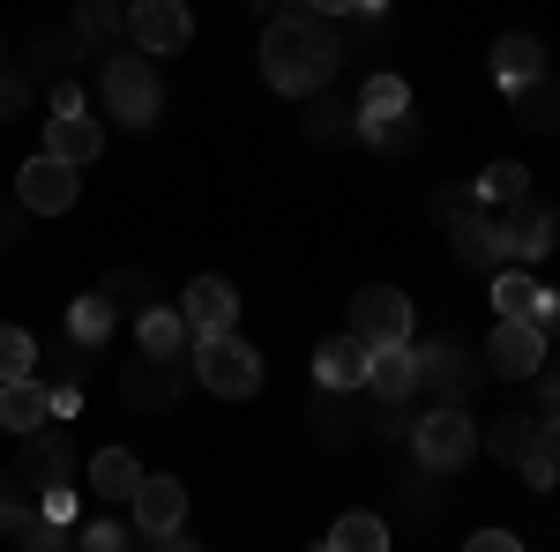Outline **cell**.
<instances>
[{"label":"cell","mask_w":560,"mask_h":552,"mask_svg":"<svg viewBox=\"0 0 560 552\" xmlns=\"http://www.w3.org/2000/svg\"><path fill=\"white\" fill-rule=\"evenodd\" d=\"M128 545H142V530H135V522H120V508L75 530V552H128Z\"/></svg>","instance_id":"31"},{"label":"cell","mask_w":560,"mask_h":552,"mask_svg":"<svg viewBox=\"0 0 560 552\" xmlns=\"http://www.w3.org/2000/svg\"><path fill=\"white\" fill-rule=\"evenodd\" d=\"M187 366H195V381L210 388V396H224V403H247V396L261 388V359H255V343H240V329L195 337Z\"/></svg>","instance_id":"3"},{"label":"cell","mask_w":560,"mask_h":552,"mask_svg":"<svg viewBox=\"0 0 560 552\" xmlns=\"http://www.w3.org/2000/svg\"><path fill=\"white\" fill-rule=\"evenodd\" d=\"M448 247H456V261H464L471 277H493V269H509V224L471 210V216L448 224Z\"/></svg>","instance_id":"11"},{"label":"cell","mask_w":560,"mask_h":552,"mask_svg":"<svg viewBox=\"0 0 560 552\" xmlns=\"http://www.w3.org/2000/svg\"><path fill=\"white\" fill-rule=\"evenodd\" d=\"M359 142H374L382 157H411L427 134H419V120H411V113H388V120H366V128H359Z\"/></svg>","instance_id":"30"},{"label":"cell","mask_w":560,"mask_h":552,"mask_svg":"<svg viewBox=\"0 0 560 552\" xmlns=\"http://www.w3.org/2000/svg\"><path fill=\"white\" fill-rule=\"evenodd\" d=\"M179 314H187L195 337H224V329H240V292L224 277H195L187 298H179Z\"/></svg>","instance_id":"14"},{"label":"cell","mask_w":560,"mask_h":552,"mask_svg":"<svg viewBox=\"0 0 560 552\" xmlns=\"http://www.w3.org/2000/svg\"><path fill=\"white\" fill-rule=\"evenodd\" d=\"M135 343H142L150 359H187V351H195V329H187L179 306H142V314H135Z\"/></svg>","instance_id":"19"},{"label":"cell","mask_w":560,"mask_h":552,"mask_svg":"<svg viewBox=\"0 0 560 552\" xmlns=\"http://www.w3.org/2000/svg\"><path fill=\"white\" fill-rule=\"evenodd\" d=\"M538 381H546V419H560V366H538Z\"/></svg>","instance_id":"46"},{"label":"cell","mask_w":560,"mask_h":552,"mask_svg":"<svg viewBox=\"0 0 560 552\" xmlns=\"http://www.w3.org/2000/svg\"><path fill=\"white\" fill-rule=\"evenodd\" d=\"M128 38L135 52H179L195 38V15L187 0H128Z\"/></svg>","instance_id":"9"},{"label":"cell","mask_w":560,"mask_h":552,"mask_svg":"<svg viewBox=\"0 0 560 552\" xmlns=\"http://www.w3.org/2000/svg\"><path fill=\"white\" fill-rule=\"evenodd\" d=\"M306 8H314V15H329V23H345V15L359 8V0H306Z\"/></svg>","instance_id":"47"},{"label":"cell","mask_w":560,"mask_h":552,"mask_svg":"<svg viewBox=\"0 0 560 552\" xmlns=\"http://www.w3.org/2000/svg\"><path fill=\"white\" fill-rule=\"evenodd\" d=\"M31 105V75H15V68H0V120H15Z\"/></svg>","instance_id":"39"},{"label":"cell","mask_w":560,"mask_h":552,"mask_svg":"<svg viewBox=\"0 0 560 552\" xmlns=\"http://www.w3.org/2000/svg\"><path fill=\"white\" fill-rule=\"evenodd\" d=\"M247 8H255V15H261V23H277V15H300V8H306V0H247Z\"/></svg>","instance_id":"44"},{"label":"cell","mask_w":560,"mask_h":552,"mask_svg":"<svg viewBox=\"0 0 560 552\" xmlns=\"http://www.w3.org/2000/svg\"><path fill=\"white\" fill-rule=\"evenodd\" d=\"M388 113H411V90L396 83V75H374V83L359 90V128L366 120H388Z\"/></svg>","instance_id":"35"},{"label":"cell","mask_w":560,"mask_h":552,"mask_svg":"<svg viewBox=\"0 0 560 552\" xmlns=\"http://www.w3.org/2000/svg\"><path fill=\"white\" fill-rule=\"evenodd\" d=\"M23 202H0V255H8V247H15V239H23Z\"/></svg>","instance_id":"40"},{"label":"cell","mask_w":560,"mask_h":552,"mask_svg":"<svg viewBox=\"0 0 560 552\" xmlns=\"http://www.w3.org/2000/svg\"><path fill=\"white\" fill-rule=\"evenodd\" d=\"M135 493H142V463H135L128 448H97L90 456V501H105V508H135Z\"/></svg>","instance_id":"17"},{"label":"cell","mask_w":560,"mask_h":552,"mask_svg":"<svg viewBox=\"0 0 560 552\" xmlns=\"http://www.w3.org/2000/svg\"><path fill=\"white\" fill-rule=\"evenodd\" d=\"M546 343L553 337H546L538 321H501V329L486 337V366H493L501 381H530V374L546 366Z\"/></svg>","instance_id":"10"},{"label":"cell","mask_w":560,"mask_h":552,"mask_svg":"<svg viewBox=\"0 0 560 552\" xmlns=\"http://www.w3.org/2000/svg\"><path fill=\"white\" fill-rule=\"evenodd\" d=\"M546 68H553V60H546V45L523 38V31H509V38L493 45V83H501V90L530 83V75H546Z\"/></svg>","instance_id":"23"},{"label":"cell","mask_w":560,"mask_h":552,"mask_svg":"<svg viewBox=\"0 0 560 552\" xmlns=\"http://www.w3.org/2000/svg\"><path fill=\"white\" fill-rule=\"evenodd\" d=\"M105 113L120 120V128H150L158 113H165V90H158V68H150V52H105Z\"/></svg>","instance_id":"2"},{"label":"cell","mask_w":560,"mask_h":552,"mask_svg":"<svg viewBox=\"0 0 560 552\" xmlns=\"http://www.w3.org/2000/svg\"><path fill=\"white\" fill-rule=\"evenodd\" d=\"M411 448H419V470H464L478 456V425L464 419V403H433L411 425Z\"/></svg>","instance_id":"5"},{"label":"cell","mask_w":560,"mask_h":552,"mask_svg":"<svg viewBox=\"0 0 560 552\" xmlns=\"http://www.w3.org/2000/svg\"><path fill=\"white\" fill-rule=\"evenodd\" d=\"M538 329H546V337H560V292L538 298Z\"/></svg>","instance_id":"45"},{"label":"cell","mask_w":560,"mask_h":552,"mask_svg":"<svg viewBox=\"0 0 560 552\" xmlns=\"http://www.w3.org/2000/svg\"><path fill=\"white\" fill-rule=\"evenodd\" d=\"M135 530H142V545H187V530H179V515H187V485L179 478H142V493H135Z\"/></svg>","instance_id":"7"},{"label":"cell","mask_w":560,"mask_h":552,"mask_svg":"<svg viewBox=\"0 0 560 552\" xmlns=\"http://www.w3.org/2000/svg\"><path fill=\"white\" fill-rule=\"evenodd\" d=\"M113 321H120V306H113L105 292H83L75 306H68V337H75V343H105V337H113Z\"/></svg>","instance_id":"29"},{"label":"cell","mask_w":560,"mask_h":552,"mask_svg":"<svg viewBox=\"0 0 560 552\" xmlns=\"http://www.w3.org/2000/svg\"><path fill=\"white\" fill-rule=\"evenodd\" d=\"M97 292L113 298L120 314H142V306H158V284H150V269H113V277H105Z\"/></svg>","instance_id":"33"},{"label":"cell","mask_w":560,"mask_h":552,"mask_svg":"<svg viewBox=\"0 0 560 552\" xmlns=\"http://www.w3.org/2000/svg\"><path fill=\"white\" fill-rule=\"evenodd\" d=\"M351 329L366 343H404L411 337V298L396 292V284H366V292L351 298Z\"/></svg>","instance_id":"12"},{"label":"cell","mask_w":560,"mask_h":552,"mask_svg":"<svg viewBox=\"0 0 560 552\" xmlns=\"http://www.w3.org/2000/svg\"><path fill=\"white\" fill-rule=\"evenodd\" d=\"M359 396H366V388H359ZM306 425L337 448V441H359L366 411H351V388H322V396H314V411H306Z\"/></svg>","instance_id":"24"},{"label":"cell","mask_w":560,"mask_h":552,"mask_svg":"<svg viewBox=\"0 0 560 552\" xmlns=\"http://www.w3.org/2000/svg\"><path fill=\"white\" fill-rule=\"evenodd\" d=\"M45 150L68 157V165H90V157L105 150V128H97L90 113H52V120H45Z\"/></svg>","instance_id":"21"},{"label":"cell","mask_w":560,"mask_h":552,"mask_svg":"<svg viewBox=\"0 0 560 552\" xmlns=\"http://www.w3.org/2000/svg\"><path fill=\"white\" fill-rule=\"evenodd\" d=\"M509 261H546L553 255V232H560V216L553 202H538V195H523V202H509Z\"/></svg>","instance_id":"13"},{"label":"cell","mask_w":560,"mask_h":552,"mask_svg":"<svg viewBox=\"0 0 560 552\" xmlns=\"http://www.w3.org/2000/svg\"><path fill=\"white\" fill-rule=\"evenodd\" d=\"M75 172L83 165H68V157H31V165L15 172V202L23 210H38V216H60V210H75Z\"/></svg>","instance_id":"8"},{"label":"cell","mask_w":560,"mask_h":552,"mask_svg":"<svg viewBox=\"0 0 560 552\" xmlns=\"http://www.w3.org/2000/svg\"><path fill=\"white\" fill-rule=\"evenodd\" d=\"M366 359H374V343L359 337V329H345V337H329L322 351H314V381L322 388H366Z\"/></svg>","instance_id":"16"},{"label":"cell","mask_w":560,"mask_h":552,"mask_svg":"<svg viewBox=\"0 0 560 552\" xmlns=\"http://www.w3.org/2000/svg\"><path fill=\"white\" fill-rule=\"evenodd\" d=\"M75 31H83L90 52H105L113 38H128V8H120V0H83V8H75Z\"/></svg>","instance_id":"27"},{"label":"cell","mask_w":560,"mask_h":552,"mask_svg":"<svg viewBox=\"0 0 560 552\" xmlns=\"http://www.w3.org/2000/svg\"><path fill=\"white\" fill-rule=\"evenodd\" d=\"M52 113H83V90L68 83V75H60V83H52Z\"/></svg>","instance_id":"43"},{"label":"cell","mask_w":560,"mask_h":552,"mask_svg":"<svg viewBox=\"0 0 560 552\" xmlns=\"http://www.w3.org/2000/svg\"><path fill=\"white\" fill-rule=\"evenodd\" d=\"M411 359H419V396H427V403H464L478 388V359L464 343L433 337V343H411Z\"/></svg>","instance_id":"6"},{"label":"cell","mask_w":560,"mask_h":552,"mask_svg":"<svg viewBox=\"0 0 560 552\" xmlns=\"http://www.w3.org/2000/svg\"><path fill=\"white\" fill-rule=\"evenodd\" d=\"M38 366V343L23 337L15 321H0V381H15V374H31Z\"/></svg>","instance_id":"38"},{"label":"cell","mask_w":560,"mask_h":552,"mask_svg":"<svg viewBox=\"0 0 560 552\" xmlns=\"http://www.w3.org/2000/svg\"><path fill=\"white\" fill-rule=\"evenodd\" d=\"M509 105H516V120L530 134H553L560 128V83H553V68H546V75H530V83H516V90H509Z\"/></svg>","instance_id":"22"},{"label":"cell","mask_w":560,"mask_h":552,"mask_svg":"<svg viewBox=\"0 0 560 552\" xmlns=\"http://www.w3.org/2000/svg\"><path fill=\"white\" fill-rule=\"evenodd\" d=\"M179 366H187V359H150V351H142V343H135V359H120V403H128V411H142V419H165V411H173L179 403V388L195 381V374H187V381H179Z\"/></svg>","instance_id":"4"},{"label":"cell","mask_w":560,"mask_h":552,"mask_svg":"<svg viewBox=\"0 0 560 552\" xmlns=\"http://www.w3.org/2000/svg\"><path fill=\"white\" fill-rule=\"evenodd\" d=\"M366 396H419L411 337H404V343H374V359H366Z\"/></svg>","instance_id":"20"},{"label":"cell","mask_w":560,"mask_h":552,"mask_svg":"<svg viewBox=\"0 0 560 552\" xmlns=\"http://www.w3.org/2000/svg\"><path fill=\"white\" fill-rule=\"evenodd\" d=\"M471 552H523L516 530H471Z\"/></svg>","instance_id":"41"},{"label":"cell","mask_w":560,"mask_h":552,"mask_svg":"<svg viewBox=\"0 0 560 552\" xmlns=\"http://www.w3.org/2000/svg\"><path fill=\"white\" fill-rule=\"evenodd\" d=\"M478 448H486L493 463H509V470H516L523 456L538 448V419H523V411H509V419H493V433H486Z\"/></svg>","instance_id":"26"},{"label":"cell","mask_w":560,"mask_h":552,"mask_svg":"<svg viewBox=\"0 0 560 552\" xmlns=\"http://www.w3.org/2000/svg\"><path fill=\"white\" fill-rule=\"evenodd\" d=\"M15 478L31 485V493H52V485H68L75 478V448L60 441V433H23V463H15Z\"/></svg>","instance_id":"15"},{"label":"cell","mask_w":560,"mask_h":552,"mask_svg":"<svg viewBox=\"0 0 560 552\" xmlns=\"http://www.w3.org/2000/svg\"><path fill=\"white\" fill-rule=\"evenodd\" d=\"M337 68H345V38L314 8L277 15L261 31V75H269V90H284V97H322V90L337 83Z\"/></svg>","instance_id":"1"},{"label":"cell","mask_w":560,"mask_h":552,"mask_svg":"<svg viewBox=\"0 0 560 552\" xmlns=\"http://www.w3.org/2000/svg\"><path fill=\"white\" fill-rule=\"evenodd\" d=\"M538 298H546V284L530 269H493V314L501 321H538Z\"/></svg>","instance_id":"25"},{"label":"cell","mask_w":560,"mask_h":552,"mask_svg":"<svg viewBox=\"0 0 560 552\" xmlns=\"http://www.w3.org/2000/svg\"><path fill=\"white\" fill-rule=\"evenodd\" d=\"M478 195L509 210V202H523V195H530V172H523L516 157H501V165H486V172H478Z\"/></svg>","instance_id":"34"},{"label":"cell","mask_w":560,"mask_h":552,"mask_svg":"<svg viewBox=\"0 0 560 552\" xmlns=\"http://www.w3.org/2000/svg\"><path fill=\"white\" fill-rule=\"evenodd\" d=\"M329 545H337V552H382L388 545V522H382V515H345V522L329 530Z\"/></svg>","instance_id":"36"},{"label":"cell","mask_w":560,"mask_h":552,"mask_svg":"<svg viewBox=\"0 0 560 552\" xmlns=\"http://www.w3.org/2000/svg\"><path fill=\"white\" fill-rule=\"evenodd\" d=\"M314 113H306V142H351L359 134V105H337L329 90L322 97H306Z\"/></svg>","instance_id":"28"},{"label":"cell","mask_w":560,"mask_h":552,"mask_svg":"<svg viewBox=\"0 0 560 552\" xmlns=\"http://www.w3.org/2000/svg\"><path fill=\"white\" fill-rule=\"evenodd\" d=\"M441 224H456V216H471L486 210V195H478V179H448V187H433V202H427Z\"/></svg>","instance_id":"37"},{"label":"cell","mask_w":560,"mask_h":552,"mask_svg":"<svg viewBox=\"0 0 560 552\" xmlns=\"http://www.w3.org/2000/svg\"><path fill=\"white\" fill-rule=\"evenodd\" d=\"M538 456L560 470V419H538Z\"/></svg>","instance_id":"42"},{"label":"cell","mask_w":560,"mask_h":552,"mask_svg":"<svg viewBox=\"0 0 560 552\" xmlns=\"http://www.w3.org/2000/svg\"><path fill=\"white\" fill-rule=\"evenodd\" d=\"M31 515H38V493H31L15 470H0V538H23Z\"/></svg>","instance_id":"32"},{"label":"cell","mask_w":560,"mask_h":552,"mask_svg":"<svg viewBox=\"0 0 560 552\" xmlns=\"http://www.w3.org/2000/svg\"><path fill=\"white\" fill-rule=\"evenodd\" d=\"M38 425H52V388L31 381V374H15V381H0V433H38Z\"/></svg>","instance_id":"18"}]
</instances>
